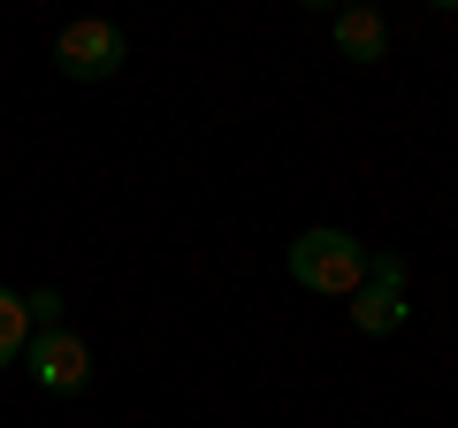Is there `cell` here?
Instances as JSON below:
<instances>
[{"mask_svg":"<svg viewBox=\"0 0 458 428\" xmlns=\"http://www.w3.org/2000/svg\"><path fill=\"white\" fill-rule=\"evenodd\" d=\"M367 261H375V253H367L352 230H306V237H291V276H298V291H321V298L360 291V283H367Z\"/></svg>","mask_w":458,"mask_h":428,"instance_id":"cell-1","label":"cell"},{"mask_svg":"<svg viewBox=\"0 0 458 428\" xmlns=\"http://www.w3.org/2000/svg\"><path fill=\"white\" fill-rule=\"evenodd\" d=\"M54 62H62V77H77V84H99V77H114V69L131 62V39L114 31V23L84 16V23H69V31L54 39Z\"/></svg>","mask_w":458,"mask_h":428,"instance_id":"cell-2","label":"cell"},{"mask_svg":"<svg viewBox=\"0 0 458 428\" xmlns=\"http://www.w3.org/2000/svg\"><path fill=\"white\" fill-rule=\"evenodd\" d=\"M23 367H31L38 390H54V398H77L84 382H92V352H84V337H69V330H31Z\"/></svg>","mask_w":458,"mask_h":428,"instance_id":"cell-3","label":"cell"},{"mask_svg":"<svg viewBox=\"0 0 458 428\" xmlns=\"http://www.w3.org/2000/svg\"><path fill=\"white\" fill-rule=\"evenodd\" d=\"M352 321H360L367 337H390L397 321H405V261H397V253L367 261V283H360V306H352Z\"/></svg>","mask_w":458,"mask_h":428,"instance_id":"cell-4","label":"cell"},{"mask_svg":"<svg viewBox=\"0 0 458 428\" xmlns=\"http://www.w3.org/2000/svg\"><path fill=\"white\" fill-rule=\"evenodd\" d=\"M336 47H344V62H382L390 23H382L375 8H344V16H336Z\"/></svg>","mask_w":458,"mask_h":428,"instance_id":"cell-5","label":"cell"},{"mask_svg":"<svg viewBox=\"0 0 458 428\" xmlns=\"http://www.w3.org/2000/svg\"><path fill=\"white\" fill-rule=\"evenodd\" d=\"M23 345H31V306L16 291H0V367H16Z\"/></svg>","mask_w":458,"mask_h":428,"instance_id":"cell-6","label":"cell"},{"mask_svg":"<svg viewBox=\"0 0 458 428\" xmlns=\"http://www.w3.org/2000/svg\"><path fill=\"white\" fill-rule=\"evenodd\" d=\"M23 306H31V330H62V291H31Z\"/></svg>","mask_w":458,"mask_h":428,"instance_id":"cell-7","label":"cell"}]
</instances>
